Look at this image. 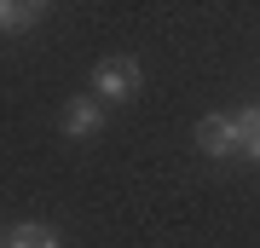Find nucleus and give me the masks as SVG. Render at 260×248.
<instances>
[{"label":"nucleus","mask_w":260,"mask_h":248,"mask_svg":"<svg viewBox=\"0 0 260 248\" xmlns=\"http://www.w3.org/2000/svg\"><path fill=\"white\" fill-rule=\"evenodd\" d=\"M139 87H145L139 58L110 52V58H99V64H93V98H99V104H133V98H139Z\"/></svg>","instance_id":"1"},{"label":"nucleus","mask_w":260,"mask_h":248,"mask_svg":"<svg viewBox=\"0 0 260 248\" xmlns=\"http://www.w3.org/2000/svg\"><path fill=\"white\" fill-rule=\"evenodd\" d=\"M197 150H203V156H243L237 116H203L197 121Z\"/></svg>","instance_id":"2"},{"label":"nucleus","mask_w":260,"mask_h":248,"mask_svg":"<svg viewBox=\"0 0 260 248\" xmlns=\"http://www.w3.org/2000/svg\"><path fill=\"white\" fill-rule=\"evenodd\" d=\"M58 121H64V138H99L104 133V104L93 98V92H75Z\"/></svg>","instance_id":"3"},{"label":"nucleus","mask_w":260,"mask_h":248,"mask_svg":"<svg viewBox=\"0 0 260 248\" xmlns=\"http://www.w3.org/2000/svg\"><path fill=\"white\" fill-rule=\"evenodd\" d=\"M41 18H47V6H29V0H0V35H29Z\"/></svg>","instance_id":"4"},{"label":"nucleus","mask_w":260,"mask_h":248,"mask_svg":"<svg viewBox=\"0 0 260 248\" xmlns=\"http://www.w3.org/2000/svg\"><path fill=\"white\" fill-rule=\"evenodd\" d=\"M0 248H64V242H58L52 225H41V220H18V225L6 231V242H0Z\"/></svg>","instance_id":"5"},{"label":"nucleus","mask_w":260,"mask_h":248,"mask_svg":"<svg viewBox=\"0 0 260 248\" xmlns=\"http://www.w3.org/2000/svg\"><path fill=\"white\" fill-rule=\"evenodd\" d=\"M237 116V138H243V156L260 162V104H249V110H232Z\"/></svg>","instance_id":"6"}]
</instances>
